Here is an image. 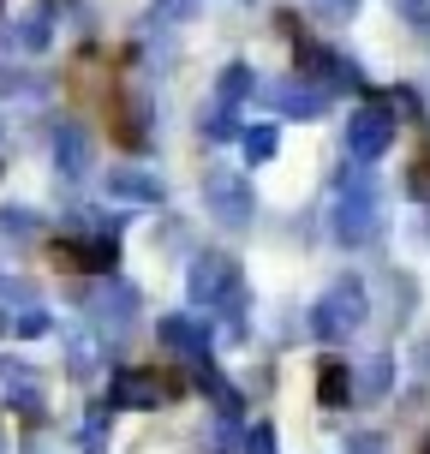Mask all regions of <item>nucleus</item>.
Here are the masks:
<instances>
[{"instance_id": "nucleus-1", "label": "nucleus", "mask_w": 430, "mask_h": 454, "mask_svg": "<svg viewBox=\"0 0 430 454\" xmlns=\"http://www.w3.org/2000/svg\"><path fill=\"white\" fill-rule=\"evenodd\" d=\"M377 233H383V198H377V185H371V174H347L335 192V209H329V239L359 251Z\"/></svg>"}, {"instance_id": "nucleus-2", "label": "nucleus", "mask_w": 430, "mask_h": 454, "mask_svg": "<svg viewBox=\"0 0 430 454\" xmlns=\"http://www.w3.org/2000/svg\"><path fill=\"white\" fill-rule=\"evenodd\" d=\"M371 317V294H364L359 275H340L335 287H323L317 305H311V317H305V335L323 340V347H335V340H353V329Z\"/></svg>"}, {"instance_id": "nucleus-3", "label": "nucleus", "mask_w": 430, "mask_h": 454, "mask_svg": "<svg viewBox=\"0 0 430 454\" xmlns=\"http://www.w3.org/2000/svg\"><path fill=\"white\" fill-rule=\"evenodd\" d=\"M239 287H246V275H239V257H227V251H198L192 270H185V299H192L198 311H215V305L233 299Z\"/></svg>"}, {"instance_id": "nucleus-4", "label": "nucleus", "mask_w": 430, "mask_h": 454, "mask_svg": "<svg viewBox=\"0 0 430 454\" xmlns=\"http://www.w3.org/2000/svg\"><path fill=\"white\" fill-rule=\"evenodd\" d=\"M84 311L96 317V329H102V335H126V329H132V317L144 311V299H137V287L120 270H108V275H96V287L84 294Z\"/></svg>"}, {"instance_id": "nucleus-5", "label": "nucleus", "mask_w": 430, "mask_h": 454, "mask_svg": "<svg viewBox=\"0 0 430 454\" xmlns=\"http://www.w3.org/2000/svg\"><path fill=\"white\" fill-rule=\"evenodd\" d=\"M204 204H209V222H222V227H251V215H257L251 180L233 174V168H209L204 174Z\"/></svg>"}, {"instance_id": "nucleus-6", "label": "nucleus", "mask_w": 430, "mask_h": 454, "mask_svg": "<svg viewBox=\"0 0 430 454\" xmlns=\"http://www.w3.org/2000/svg\"><path fill=\"white\" fill-rule=\"evenodd\" d=\"M299 78L323 84L329 96H335V90H359V84H364L359 60H347L340 48H323V43H311V36H299Z\"/></svg>"}, {"instance_id": "nucleus-7", "label": "nucleus", "mask_w": 430, "mask_h": 454, "mask_svg": "<svg viewBox=\"0 0 430 454\" xmlns=\"http://www.w3.org/2000/svg\"><path fill=\"white\" fill-rule=\"evenodd\" d=\"M251 96L270 114H281V120H317V114H329V90L311 84V78H275V84H257Z\"/></svg>"}, {"instance_id": "nucleus-8", "label": "nucleus", "mask_w": 430, "mask_h": 454, "mask_svg": "<svg viewBox=\"0 0 430 454\" xmlns=\"http://www.w3.org/2000/svg\"><path fill=\"white\" fill-rule=\"evenodd\" d=\"M395 144V108L388 102H364V108H353V120H347V156L353 161H377Z\"/></svg>"}, {"instance_id": "nucleus-9", "label": "nucleus", "mask_w": 430, "mask_h": 454, "mask_svg": "<svg viewBox=\"0 0 430 454\" xmlns=\"http://www.w3.org/2000/svg\"><path fill=\"white\" fill-rule=\"evenodd\" d=\"M168 401V388H161L156 371H144V364H113L108 377V407L113 412H156Z\"/></svg>"}, {"instance_id": "nucleus-10", "label": "nucleus", "mask_w": 430, "mask_h": 454, "mask_svg": "<svg viewBox=\"0 0 430 454\" xmlns=\"http://www.w3.org/2000/svg\"><path fill=\"white\" fill-rule=\"evenodd\" d=\"M60 270H84V275H108L120 270V233H72L54 246Z\"/></svg>"}, {"instance_id": "nucleus-11", "label": "nucleus", "mask_w": 430, "mask_h": 454, "mask_svg": "<svg viewBox=\"0 0 430 454\" xmlns=\"http://www.w3.org/2000/svg\"><path fill=\"white\" fill-rule=\"evenodd\" d=\"M156 340L168 347V353H180L185 364H198V359H209V347H215V329H209V317L161 311V323H156Z\"/></svg>"}, {"instance_id": "nucleus-12", "label": "nucleus", "mask_w": 430, "mask_h": 454, "mask_svg": "<svg viewBox=\"0 0 430 454\" xmlns=\"http://www.w3.org/2000/svg\"><path fill=\"white\" fill-rule=\"evenodd\" d=\"M395 353L388 347H377V353H364L359 364H347V383H353V401H383L388 388H395Z\"/></svg>"}, {"instance_id": "nucleus-13", "label": "nucleus", "mask_w": 430, "mask_h": 454, "mask_svg": "<svg viewBox=\"0 0 430 454\" xmlns=\"http://www.w3.org/2000/svg\"><path fill=\"white\" fill-rule=\"evenodd\" d=\"M192 383L209 395L215 419H246V395H239V388L222 377V364H215V359H198V364H192Z\"/></svg>"}, {"instance_id": "nucleus-14", "label": "nucleus", "mask_w": 430, "mask_h": 454, "mask_svg": "<svg viewBox=\"0 0 430 454\" xmlns=\"http://www.w3.org/2000/svg\"><path fill=\"white\" fill-rule=\"evenodd\" d=\"M0 388H6V407L24 412V419H43V412H48L43 383H36V377H30V371H24L19 359H12V364H0Z\"/></svg>"}, {"instance_id": "nucleus-15", "label": "nucleus", "mask_w": 430, "mask_h": 454, "mask_svg": "<svg viewBox=\"0 0 430 454\" xmlns=\"http://www.w3.org/2000/svg\"><path fill=\"white\" fill-rule=\"evenodd\" d=\"M108 198H113V204L156 209L161 204V174H144V168H113V174H108Z\"/></svg>"}, {"instance_id": "nucleus-16", "label": "nucleus", "mask_w": 430, "mask_h": 454, "mask_svg": "<svg viewBox=\"0 0 430 454\" xmlns=\"http://www.w3.org/2000/svg\"><path fill=\"white\" fill-rule=\"evenodd\" d=\"M54 168H60V180H84L90 174V137H84V126H60L54 132Z\"/></svg>"}, {"instance_id": "nucleus-17", "label": "nucleus", "mask_w": 430, "mask_h": 454, "mask_svg": "<svg viewBox=\"0 0 430 454\" xmlns=\"http://www.w3.org/2000/svg\"><path fill=\"white\" fill-rule=\"evenodd\" d=\"M251 90H257V72H251L246 60H227L222 78H215V102H222V108H246Z\"/></svg>"}, {"instance_id": "nucleus-18", "label": "nucleus", "mask_w": 430, "mask_h": 454, "mask_svg": "<svg viewBox=\"0 0 430 454\" xmlns=\"http://www.w3.org/2000/svg\"><path fill=\"white\" fill-rule=\"evenodd\" d=\"M353 401V383H347V359H323L317 364V407H347Z\"/></svg>"}, {"instance_id": "nucleus-19", "label": "nucleus", "mask_w": 430, "mask_h": 454, "mask_svg": "<svg viewBox=\"0 0 430 454\" xmlns=\"http://www.w3.org/2000/svg\"><path fill=\"white\" fill-rule=\"evenodd\" d=\"M239 150H246V161H270L275 150H281V132H275L270 120H257V126H239Z\"/></svg>"}, {"instance_id": "nucleus-20", "label": "nucleus", "mask_w": 430, "mask_h": 454, "mask_svg": "<svg viewBox=\"0 0 430 454\" xmlns=\"http://www.w3.org/2000/svg\"><path fill=\"white\" fill-rule=\"evenodd\" d=\"M6 329H12V335H19V340H43L48 329H54V317H48L43 305H36V299H30V305H24V311H12V317H6Z\"/></svg>"}, {"instance_id": "nucleus-21", "label": "nucleus", "mask_w": 430, "mask_h": 454, "mask_svg": "<svg viewBox=\"0 0 430 454\" xmlns=\"http://www.w3.org/2000/svg\"><path fill=\"white\" fill-rule=\"evenodd\" d=\"M239 126H246V114H239V108H222V102H215V108L204 114V137H215V144H233Z\"/></svg>"}, {"instance_id": "nucleus-22", "label": "nucleus", "mask_w": 430, "mask_h": 454, "mask_svg": "<svg viewBox=\"0 0 430 454\" xmlns=\"http://www.w3.org/2000/svg\"><path fill=\"white\" fill-rule=\"evenodd\" d=\"M239 454H281V442H275V425H270V419H257V425L239 436Z\"/></svg>"}, {"instance_id": "nucleus-23", "label": "nucleus", "mask_w": 430, "mask_h": 454, "mask_svg": "<svg viewBox=\"0 0 430 454\" xmlns=\"http://www.w3.org/2000/svg\"><path fill=\"white\" fill-rule=\"evenodd\" d=\"M0 233H12V239H30V233H36V209L6 204V209H0Z\"/></svg>"}, {"instance_id": "nucleus-24", "label": "nucleus", "mask_w": 430, "mask_h": 454, "mask_svg": "<svg viewBox=\"0 0 430 454\" xmlns=\"http://www.w3.org/2000/svg\"><path fill=\"white\" fill-rule=\"evenodd\" d=\"M66 364H72V377H90V371H96V340L90 335H72L66 340Z\"/></svg>"}, {"instance_id": "nucleus-25", "label": "nucleus", "mask_w": 430, "mask_h": 454, "mask_svg": "<svg viewBox=\"0 0 430 454\" xmlns=\"http://www.w3.org/2000/svg\"><path fill=\"white\" fill-rule=\"evenodd\" d=\"M340 454H395V449H388V436H383V431H353Z\"/></svg>"}, {"instance_id": "nucleus-26", "label": "nucleus", "mask_w": 430, "mask_h": 454, "mask_svg": "<svg viewBox=\"0 0 430 454\" xmlns=\"http://www.w3.org/2000/svg\"><path fill=\"white\" fill-rule=\"evenodd\" d=\"M108 412H113L108 401H96V407H90V419H84V449H90V454L102 449V425H108Z\"/></svg>"}, {"instance_id": "nucleus-27", "label": "nucleus", "mask_w": 430, "mask_h": 454, "mask_svg": "<svg viewBox=\"0 0 430 454\" xmlns=\"http://www.w3.org/2000/svg\"><path fill=\"white\" fill-rule=\"evenodd\" d=\"M198 12V0H156V24H185Z\"/></svg>"}, {"instance_id": "nucleus-28", "label": "nucleus", "mask_w": 430, "mask_h": 454, "mask_svg": "<svg viewBox=\"0 0 430 454\" xmlns=\"http://www.w3.org/2000/svg\"><path fill=\"white\" fill-rule=\"evenodd\" d=\"M0 299H12V311H19V299H30V281H12V275H0Z\"/></svg>"}, {"instance_id": "nucleus-29", "label": "nucleus", "mask_w": 430, "mask_h": 454, "mask_svg": "<svg viewBox=\"0 0 430 454\" xmlns=\"http://www.w3.org/2000/svg\"><path fill=\"white\" fill-rule=\"evenodd\" d=\"M323 12H335V19H347V12H359V0H317Z\"/></svg>"}, {"instance_id": "nucleus-30", "label": "nucleus", "mask_w": 430, "mask_h": 454, "mask_svg": "<svg viewBox=\"0 0 430 454\" xmlns=\"http://www.w3.org/2000/svg\"><path fill=\"white\" fill-rule=\"evenodd\" d=\"M412 359H418V377L430 383V340H418V353H412Z\"/></svg>"}, {"instance_id": "nucleus-31", "label": "nucleus", "mask_w": 430, "mask_h": 454, "mask_svg": "<svg viewBox=\"0 0 430 454\" xmlns=\"http://www.w3.org/2000/svg\"><path fill=\"white\" fill-rule=\"evenodd\" d=\"M425 454H430V442H425Z\"/></svg>"}, {"instance_id": "nucleus-32", "label": "nucleus", "mask_w": 430, "mask_h": 454, "mask_svg": "<svg viewBox=\"0 0 430 454\" xmlns=\"http://www.w3.org/2000/svg\"><path fill=\"white\" fill-rule=\"evenodd\" d=\"M246 6H251V0H246Z\"/></svg>"}]
</instances>
